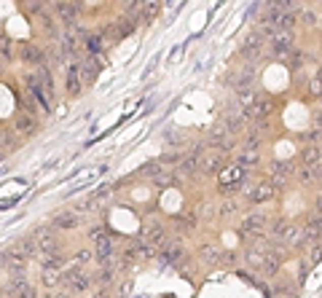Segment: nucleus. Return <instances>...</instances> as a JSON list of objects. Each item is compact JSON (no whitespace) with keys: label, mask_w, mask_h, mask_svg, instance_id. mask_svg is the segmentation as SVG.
<instances>
[{"label":"nucleus","mask_w":322,"mask_h":298,"mask_svg":"<svg viewBox=\"0 0 322 298\" xmlns=\"http://www.w3.org/2000/svg\"><path fill=\"white\" fill-rule=\"evenodd\" d=\"M180 255H183V247H180L177 242H169V245L161 250V263H172V260L180 263Z\"/></svg>","instance_id":"dca6fc26"},{"label":"nucleus","mask_w":322,"mask_h":298,"mask_svg":"<svg viewBox=\"0 0 322 298\" xmlns=\"http://www.w3.org/2000/svg\"><path fill=\"white\" fill-rule=\"evenodd\" d=\"M202 255H204V260H210V263H212V260H217V255H223V253H217L215 245H204L202 247Z\"/></svg>","instance_id":"a878e982"},{"label":"nucleus","mask_w":322,"mask_h":298,"mask_svg":"<svg viewBox=\"0 0 322 298\" xmlns=\"http://www.w3.org/2000/svg\"><path fill=\"white\" fill-rule=\"evenodd\" d=\"M22 59L35 64V68H41V64H46V54L38 49V46H33V43H22Z\"/></svg>","instance_id":"f8f14e48"},{"label":"nucleus","mask_w":322,"mask_h":298,"mask_svg":"<svg viewBox=\"0 0 322 298\" xmlns=\"http://www.w3.org/2000/svg\"><path fill=\"white\" fill-rule=\"evenodd\" d=\"M51 298H70L68 293H56V295H51Z\"/></svg>","instance_id":"f704fd0d"},{"label":"nucleus","mask_w":322,"mask_h":298,"mask_svg":"<svg viewBox=\"0 0 322 298\" xmlns=\"http://www.w3.org/2000/svg\"><path fill=\"white\" fill-rule=\"evenodd\" d=\"M27 285H30V282H27V277H24V274H11V282H8V293H11V295H19Z\"/></svg>","instance_id":"4be33fe9"},{"label":"nucleus","mask_w":322,"mask_h":298,"mask_svg":"<svg viewBox=\"0 0 322 298\" xmlns=\"http://www.w3.org/2000/svg\"><path fill=\"white\" fill-rule=\"evenodd\" d=\"M220 167H223L220 151H210V148H207V153H204V159H202V170H199V172L212 175V172H220Z\"/></svg>","instance_id":"6e6552de"},{"label":"nucleus","mask_w":322,"mask_h":298,"mask_svg":"<svg viewBox=\"0 0 322 298\" xmlns=\"http://www.w3.org/2000/svg\"><path fill=\"white\" fill-rule=\"evenodd\" d=\"M41 263H43V272H59V269L65 266V255H59V253L43 255Z\"/></svg>","instance_id":"a211bd4d"},{"label":"nucleus","mask_w":322,"mask_h":298,"mask_svg":"<svg viewBox=\"0 0 322 298\" xmlns=\"http://www.w3.org/2000/svg\"><path fill=\"white\" fill-rule=\"evenodd\" d=\"M269 46H271V57L274 59H290L296 54V46H293V32L279 30L269 35Z\"/></svg>","instance_id":"f257e3e1"},{"label":"nucleus","mask_w":322,"mask_h":298,"mask_svg":"<svg viewBox=\"0 0 322 298\" xmlns=\"http://www.w3.org/2000/svg\"><path fill=\"white\" fill-rule=\"evenodd\" d=\"M172 170H161V172H156L153 175V183L156 185H161V188H167V185H172Z\"/></svg>","instance_id":"b1692460"},{"label":"nucleus","mask_w":322,"mask_h":298,"mask_svg":"<svg viewBox=\"0 0 322 298\" xmlns=\"http://www.w3.org/2000/svg\"><path fill=\"white\" fill-rule=\"evenodd\" d=\"M0 263H3L8 272H14V274H24V266H27V255L24 253H19L16 247L11 250H6L3 258H0Z\"/></svg>","instance_id":"39448f33"},{"label":"nucleus","mask_w":322,"mask_h":298,"mask_svg":"<svg viewBox=\"0 0 322 298\" xmlns=\"http://www.w3.org/2000/svg\"><path fill=\"white\" fill-rule=\"evenodd\" d=\"M78 223H81V218L75 215V212H56L54 220H51V226L56 231H70V228L78 226Z\"/></svg>","instance_id":"9d476101"},{"label":"nucleus","mask_w":322,"mask_h":298,"mask_svg":"<svg viewBox=\"0 0 322 298\" xmlns=\"http://www.w3.org/2000/svg\"><path fill=\"white\" fill-rule=\"evenodd\" d=\"M46 298H51V295H46Z\"/></svg>","instance_id":"e433bc0d"},{"label":"nucleus","mask_w":322,"mask_h":298,"mask_svg":"<svg viewBox=\"0 0 322 298\" xmlns=\"http://www.w3.org/2000/svg\"><path fill=\"white\" fill-rule=\"evenodd\" d=\"M180 8H183V3H167V11H169V19L167 22H172V16L180 11Z\"/></svg>","instance_id":"7c9ffc66"},{"label":"nucleus","mask_w":322,"mask_h":298,"mask_svg":"<svg viewBox=\"0 0 322 298\" xmlns=\"http://www.w3.org/2000/svg\"><path fill=\"white\" fill-rule=\"evenodd\" d=\"M158 11H161V3H156V0H145L143 8H140V19H143V22H153Z\"/></svg>","instance_id":"6ab92c4d"},{"label":"nucleus","mask_w":322,"mask_h":298,"mask_svg":"<svg viewBox=\"0 0 322 298\" xmlns=\"http://www.w3.org/2000/svg\"><path fill=\"white\" fill-rule=\"evenodd\" d=\"M43 282L49 285V287H54V285H59V282H62V277L56 274V272H43Z\"/></svg>","instance_id":"cd10ccee"},{"label":"nucleus","mask_w":322,"mask_h":298,"mask_svg":"<svg viewBox=\"0 0 322 298\" xmlns=\"http://www.w3.org/2000/svg\"><path fill=\"white\" fill-rule=\"evenodd\" d=\"M274 193H277L274 191V183H261L258 188H255V193H250V202H266Z\"/></svg>","instance_id":"aec40b11"},{"label":"nucleus","mask_w":322,"mask_h":298,"mask_svg":"<svg viewBox=\"0 0 322 298\" xmlns=\"http://www.w3.org/2000/svg\"><path fill=\"white\" fill-rule=\"evenodd\" d=\"M239 161L242 164H255V161H258V148H247V151L239 156Z\"/></svg>","instance_id":"393cba45"},{"label":"nucleus","mask_w":322,"mask_h":298,"mask_svg":"<svg viewBox=\"0 0 322 298\" xmlns=\"http://www.w3.org/2000/svg\"><path fill=\"white\" fill-rule=\"evenodd\" d=\"M56 228H49V226H41V228H35V245L38 250H41V258L43 255H51L54 253V247H56V234H54Z\"/></svg>","instance_id":"7ed1b4c3"},{"label":"nucleus","mask_w":322,"mask_h":298,"mask_svg":"<svg viewBox=\"0 0 322 298\" xmlns=\"http://www.w3.org/2000/svg\"><path fill=\"white\" fill-rule=\"evenodd\" d=\"M317 81L322 83V68H319V73H317Z\"/></svg>","instance_id":"c9c22d12"},{"label":"nucleus","mask_w":322,"mask_h":298,"mask_svg":"<svg viewBox=\"0 0 322 298\" xmlns=\"http://www.w3.org/2000/svg\"><path fill=\"white\" fill-rule=\"evenodd\" d=\"M132 290V282H129V279H126V282H124V287H121V293H118V298H124L126 293Z\"/></svg>","instance_id":"473e14b6"},{"label":"nucleus","mask_w":322,"mask_h":298,"mask_svg":"<svg viewBox=\"0 0 322 298\" xmlns=\"http://www.w3.org/2000/svg\"><path fill=\"white\" fill-rule=\"evenodd\" d=\"M266 215L263 212H250L247 218H244V226H242V231H244V237L247 234H261L263 228H266Z\"/></svg>","instance_id":"0eeeda50"},{"label":"nucleus","mask_w":322,"mask_h":298,"mask_svg":"<svg viewBox=\"0 0 322 298\" xmlns=\"http://www.w3.org/2000/svg\"><path fill=\"white\" fill-rule=\"evenodd\" d=\"M81 8H83L81 3H56V6H54V11L62 16V22H65V24H75V22H78L75 16H78Z\"/></svg>","instance_id":"9b49d317"},{"label":"nucleus","mask_w":322,"mask_h":298,"mask_svg":"<svg viewBox=\"0 0 322 298\" xmlns=\"http://www.w3.org/2000/svg\"><path fill=\"white\" fill-rule=\"evenodd\" d=\"M271 175H274V180H277V185H282V183H285L290 175H293V167L277 161V164H274V170H271Z\"/></svg>","instance_id":"412c9836"},{"label":"nucleus","mask_w":322,"mask_h":298,"mask_svg":"<svg viewBox=\"0 0 322 298\" xmlns=\"http://www.w3.org/2000/svg\"><path fill=\"white\" fill-rule=\"evenodd\" d=\"M62 279L68 282V287H70V290H75V293H83V290L89 287V277H86V274H81L78 269H70V272L65 274Z\"/></svg>","instance_id":"1a4fd4ad"},{"label":"nucleus","mask_w":322,"mask_h":298,"mask_svg":"<svg viewBox=\"0 0 322 298\" xmlns=\"http://www.w3.org/2000/svg\"><path fill=\"white\" fill-rule=\"evenodd\" d=\"M16 250H19V253H24L27 258H30V255L41 258V250H38V245H35V237H22L16 242Z\"/></svg>","instance_id":"f3484780"},{"label":"nucleus","mask_w":322,"mask_h":298,"mask_svg":"<svg viewBox=\"0 0 322 298\" xmlns=\"http://www.w3.org/2000/svg\"><path fill=\"white\" fill-rule=\"evenodd\" d=\"M301 161H304L306 167H309V164H317V161H319V148L309 143L304 151H301Z\"/></svg>","instance_id":"5701e85b"},{"label":"nucleus","mask_w":322,"mask_h":298,"mask_svg":"<svg viewBox=\"0 0 322 298\" xmlns=\"http://www.w3.org/2000/svg\"><path fill=\"white\" fill-rule=\"evenodd\" d=\"M304 22L306 24H317V16L314 14H304Z\"/></svg>","instance_id":"72a5a7b5"},{"label":"nucleus","mask_w":322,"mask_h":298,"mask_svg":"<svg viewBox=\"0 0 322 298\" xmlns=\"http://www.w3.org/2000/svg\"><path fill=\"white\" fill-rule=\"evenodd\" d=\"M102 57H89L86 59H78V73H81V81L83 83H91V81H97V76H100V70H102Z\"/></svg>","instance_id":"20e7f679"},{"label":"nucleus","mask_w":322,"mask_h":298,"mask_svg":"<svg viewBox=\"0 0 322 298\" xmlns=\"http://www.w3.org/2000/svg\"><path fill=\"white\" fill-rule=\"evenodd\" d=\"M83 46H86V51L91 54V57H102L105 38H102V35H86V38H83Z\"/></svg>","instance_id":"2eb2a0df"},{"label":"nucleus","mask_w":322,"mask_h":298,"mask_svg":"<svg viewBox=\"0 0 322 298\" xmlns=\"http://www.w3.org/2000/svg\"><path fill=\"white\" fill-rule=\"evenodd\" d=\"M97 282H100V285H110V282H113V266H105V269H102V272L97 274Z\"/></svg>","instance_id":"bb28decb"},{"label":"nucleus","mask_w":322,"mask_h":298,"mask_svg":"<svg viewBox=\"0 0 322 298\" xmlns=\"http://www.w3.org/2000/svg\"><path fill=\"white\" fill-rule=\"evenodd\" d=\"M220 212H223V215H234V212H236V202H226L220 207Z\"/></svg>","instance_id":"2f4dec72"},{"label":"nucleus","mask_w":322,"mask_h":298,"mask_svg":"<svg viewBox=\"0 0 322 298\" xmlns=\"http://www.w3.org/2000/svg\"><path fill=\"white\" fill-rule=\"evenodd\" d=\"M261 49H263V35L261 32H250L247 38L242 41V54L247 59H255L261 54Z\"/></svg>","instance_id":"423d86ee"},{"label":"nucleus","mask_w":322,"mask_h":298,"mask_svg":"<svg viewBox=\"0 0 322 298\" xmlns=\"http://www.w3.org/2000/svg\"><path fill=\"white\" fill-rule=\"evenodd\" d=\"M113 255H116V245H113V237L105 234L102 239L94 242V258H97V263L105 269V266H113Z\"/></svg>","instance_id":"f03ea898"},{"label":"nucleus","mask_w":322,"mask_h":298,"mask_svg":"<svg viewBox=\"0 0 322 298\" xmlns=\"http://www.w3.org/2000/svg\"><path fill=\"white\" fill-rule=\"evenodd\" d=\"M83 89V81H81V73H78V62H73L68 68V91L70 94H81Z\"/></svg>","instance_id":"4468645a"},{"label":"nucleus","mask_w":322,"mask_h":298,"mask_svg":"<svg viewBox=\"0 0 322 298\" xmlns=\"http://www.w3.org/2000/svg\"><path fill=\"white\" fill-rule=\"evenodd\" d=\"M14 129L19 135H33L35 129H38V121L30 116V113H19L16 118H14Z\"/></svg>","instance_id":"ddd939ff"},{"label":"nucleus","mask_w":322,"mask_h":298,"mask_svg":"<svg viewBox=\"0 0 322 298\" xmlns=\"http://www.w3.org/2000/svg\"><path fill=\"white\" fill-rule=\"evenodd\" d=\"M94 258V253H91V250H78V253H75V263H89V260Z\"/></svg>","instance_id":"c85d7f7f"},{"label":"nucleus","mask_w":322,"mask_h":298,"mask_svg":"<svg viewBox=\"0 0 322 298\" xmlns=\"http://www.w3.org/2000/svg\"><path fill=\"white\" fill-rule=\"evenodd\" d=\"M16 298H38V290H35V285H27L22 293H19Z\"/></svg>","instance_id":"c756f323"}]
</instances>
